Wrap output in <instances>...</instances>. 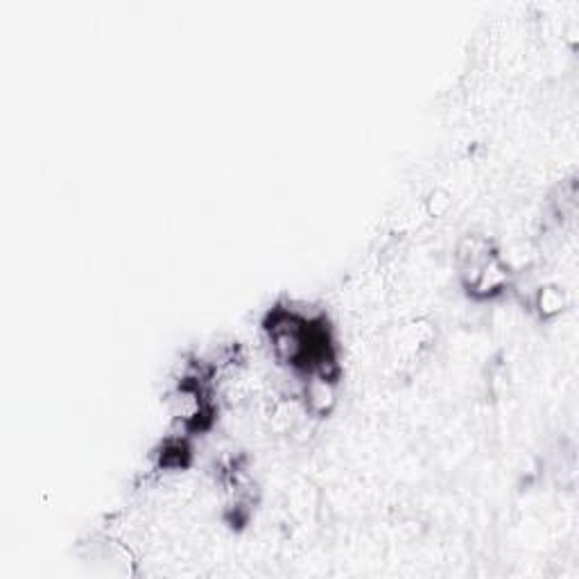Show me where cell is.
<instances>
[{"label":"cell","mask_w":579,"mask_h":579,"mask_svg":"<svg viewBox=\"0 0 579 579\" xmlns=\"http://www.w3.org/2000/svg\"><path fill=\"white\" fill-rule=\"evenodd\" d=\"M299 401L313 419L331 417L337 408V403H340L337 380L322 376V374H315V371H304V374H301Z\"/></svg>","instance_id":"obj_1"},{"label":"cell","mask_w":579,"mask_h":579,"mask_svg":"<svg viewBox=\"0 0 579 579\" xmlns=\"http://www.w3.org/2000/svg\"><path fill=\"white\" fill-rule=\"evenodd\" d=\"M512 281H514L512 265L505 261L503 254L494 252L480 265L478 274H475V279L469 288H466V292L478 301H489L507 292Z\"/></svg>","instance_id":"obj_2"},{"label":"cell","mask_w":579,"mask_h":579,"mask_svg":"<svg viewBox=\"0 0 579 579\" xmlns=\"http://www.w3.org/2000/svg\"><path fill=\"white\" fill-rule=\"evenodd\" d=\"M532 308L541 319H555L568 308V292L559 283H543L534 290Z\"/></svg>","instance_id":"obj_3"},{"label":"cell","mask_w":579,"mask_h":579,"mask_svg":"<svg viewBox=\"0 0 579 579\" xmlns=\"http://www.w3.org/2000/svg\"><path fill=\"white\" fill-rule=\"evenodd\" d=\"M423 209H426L428 218L442 220V218H446L448 211L453 209V195L442 186L432 188L430 193L426 195V200H423Z\"/></svg>","instance_id":"obj_4"}]
</instances>
